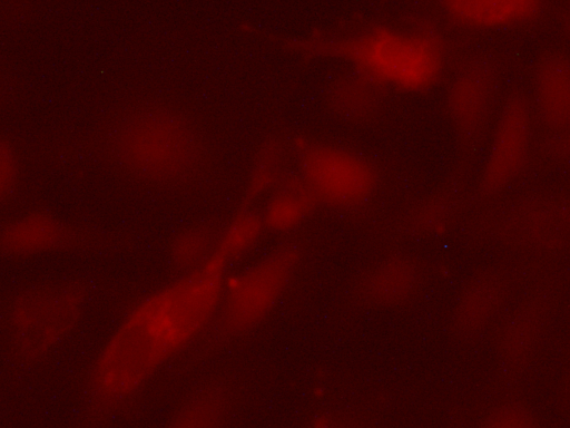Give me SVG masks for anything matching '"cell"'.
I'll list each match as a JSON object with an SVG mask.
<instances>
[{
    "instance_id": "6da1fadb",
    "label": "cell",
    "mask_w": 570,
    "mask_h": 428,
    "mask_svg": "<svg viewBox=\"0 0 570 428\" xmlns=\"http://www.w3.org/2000/svg\"><path fill=\"white\" fill-rule=\"evenodd\" d=\"M230 270L215 252L200 268L176 274L124 313L83 373L81 426L120 417L165 366L197 347L213 323Z\"/></svg>"
},
{
    "instance_id": "7a4b0ae2",
    "label": "cell",
    "mask_w": 570,
    "mask_h": 428,
    "mask_svg": "<svg viewBox=\"0 0 570 428\" xmlns=\"http://www.w3.org/2000/svg\"><path fill=\"white\" fill-rule=\"evenodd\" d=\"M105 150L124 174L140 183L179 187L206 171L208 144L194 121L160 103H142L117 116L105 135Z\"/></svg>"
},
{
    "instance_id": "3957f363",
    "label": "cell",
    "mask_w": 570,
    "mask_h": 428,
    "mask_svg": "<svg viewBox=\"0 0 570 428\" xmlns=\"http://www.w3.org/2000/svg\"><path fill=\"white\" fill-rule=\"evenodd\" d=\"M91 295L80 278L39 281L18 289L3 309L8 354L19 368L43 363L77 331Z\"/></svg>"
},
{
    "instance_id": "277c9868",
    "label": "cell",
    "mask_w": 570,
    "mask_h": 428,
    "mask_svg": "<svg viewBox=\"0 0 570 428\" xmlns=\"http://www.w3.org/2000/svg\"><path fill=\"white\" fill-rule=\"evenodd\" d=\"M301 251L284 242L226 275L210 328L196 348L210 350L246 337L279 305L294 281Z\"/></svg>"
},
{
    "instance_id": "5b68a950",
    "label": "cell",
    "mask_w": 570,
    "mask_h": 428,
    "mask_svg": "<svg viewBox=\"0 0 570 428\" xmlns=\"http://www.w3.org/2000/svg\"><path fill=\"white\" fill-rule=\"evenodd\" d=\"M338 54L381 85L409 90L429 87L438 79L442 66L441 47L432 37L385 28L340 42Z\"/></svg>"
},
{
    "instance_id": "8992f818",
    "label": "cell",
    "mask_w": 570,
    "mask_h": 428,
    "mask_svg": "<svg viewBox=\"0 0 570 428\" xmlns=\"http://www.w3.org/2000/svg\"><path fill=\"white\" fill-rule=\"evenodd\" d=\"M301 179L315 201L336 206L366 202L379 183L374 165L362 154L326 143H305L298 156Z\"/></svg>"
},
{
    "instance_id": "52a82bcc",
    "label": "cell",
    "mask_w": 570,
    "mask_h": 428,
    "mask_svg": "<svg viewBox=\"0 0 570 428\" xmlns=\"http://www.w3.org/2000/svg\"><path fill=\"white\" fill-rule=\"evenodd\" d=\"M532 109L521 91L509 95L502 106L490 140L479 191L493 196L508 187L521 173L531 144Z\"/></svg>"
},
{
    "instance_id": "ba28073f",
    "label": "cell",
    "mask_w": 570,
    "mask_h": 428,
    "mask_svg": "<svg viewBox=\"0 0 570 428\" xmlns=\"http://www.w3.org/2000/svg\"><path fill=\"white\" fill-rule=\"evenodd\" d=\"M495 69L484 57L462 64L446 94L448 111L461 142L474 145L483 134L494 98Z\"/></svg>"
},
{
    "instance_id": "9c48e42d",
    "label": "cell",
    "mask_w": 570,
    "mask_h": 428,
    "mask_svg": "<svg viewBox=\"0 0 570 428\" xmlns=\"http://www.w3.org/2000/svg\"><path fill=\"white\" fill-rule=\"evenodd\" d=\"M82 242L78 227L46 210L18 214L0 226V255L8 259L69 252Z\"/></svg>"
},
{
    "instance_id": "30bf717a",
    "label": "cell",
    "mask_w": 570,
    "mask_h": 428,
    "mask_svg": "<svg viewBox=\"0 0 570 428\" xmlns=\"http://www.w3.org/2000/svg\"><path fill=\"white\" fill-rule=\"evenodd\" d=\"M568 207L561 201L535 197L515 204L500 218L499 237L507 245L530 252H551L568 237Z\"/></svg>"
},
{
    "instance_id": "8fae6325",
    "label": "cell",
    "mask_w": 570,
    "mask_h": 428,
    "mask_svg": "<svg viewBox=\"0 0 570 428\" xmlns=\"http://www.w3.org/2000/svg\"><path fill=\"white\" fill-rule=\"evenodd\" d=\"M422 280L421 269L413 259L394 254L365 270L353 286V295L364 307L391 309L412 300Z\"/></svg>"
},
{
    "instance_id": "7c38bea8",
    "label": "cell",
    "mask_w": 570,
    "mask_h": 428,
    "mask_svg": "<svg viewBox=\"0 0 570 428\" xmlns=\"http://www.w3.org/2000/svg\"><path fill=\"white\" fill-rule=\"evenodd\" d=\"M234 400L233 383L224 376H212L183 397L163 428H224Z\"/></svg>"
},
{
    "instance_id": "4fadbf2b",
    "label": "cell",
    "mask_w": 570,
    "mask_h": 428,
    "mask_svg": "<svg viewBox=\"0 0 570 428\" xmlns=\"http://www.w3.org/2000/svg\"><path fill=\"white\" fill-rule=\"evenodd\" d=\"M533 97L542 124L554 134H568L570 82L567 54L551 51L538 60L533 72Z\"/></svg>"
},
{
    "instance_id": "5bb4252c",
    "label": "cell",
    "mask_w": 570,
    "mask_h": 428,
    "mask_svg": "<svg viewBox=\"0 0 570 428\" xmlns=\"http://www.w3.org/2000/svg\"><path fill=\"white\" fill-rule=\"evenodd\" d=\"M548 315L546 295L525 300L505 323L498 343V361L504 372L517 374L531 358Z\"/></svg>"
},
{
    "instance_id": "9a60e30c",
    "label": "cell",
    "mask_w": 570,
    "mask_h": 428,
    "mask_svg": "<svg viewBox=\"0 0 570 428\" xmlns=\"http://www.w3.org/2000/svg\"><path fill=\"white\" fill-rule=\"evenodd\" d=\"M508 293L507 278L485 272L472 279L460 293L452 313V328L463 338L480 333L495 317Z\"/></svg>"
},
{
    "instance_id": "2e32d148",
    "label": "cell",
    "mask_w": 570,
    "mask_h": 428,
    "mask_svg": "<svg viewBox=\"0 0 570 428\" xmlns=\"http://www.w3.org/2000/svg\"><path fill=\"white\" fill-rule=\"evenodd\" d=\"M442 10L453 20L478 28H500L524 22L541 11L538 1H445Z\"/></svg>"
},
{
    "instance_id": "e0dca14e",
    "label": "cell",
    "mask_w": 570,
    "mask_h": 428,
    "mask_svg": "<svg viewBox=\"0 0 570 428\" xmlns=\"http://www.w3.org/2000/svg\"><path fill=\"white\" fill-rule=\"evenodd\" d=\"M383 85L354 68L334 80L328 88V104L341 117L366 120L375 115L383 98Z\"/></svg>"
},
{
    "instance_id": "ac0fdd59",
    "label": "cell",
    "mask_w": 570,
    "mask_h": 428,
    "mask_svg": "<svg viewBox=\"0 0 570 428\" xmlns=\"http://www.w3.org/2000/svg\"><path fill=\"white\" fill-rule=\"evenodd\" d=\"M220 228L212 223H194L173 240L169 260L177 274L190 272L205 264L216 252Z\"/></svg>"
},
{
    "instance_id": "d6986e66",
    "label": "cell",
    "mask_w": 570,
    "mask_h": 428,
    "mask_svg": "<svg viewBox=\"0 0 570 428\" xmlns=\"http://www.w3.org/2000/svg\"><path fill=\"white\" fill-rule=\"evenodd\" d=\"M315 203L302 179L294 187H282L261 213L264 226L279 233L291 231L302 223Z\"/></svg>"
},
{
    "instance_id": "ffe728a7",
    "label": "cell",
    "mask_w": 570,
    "mask_h": 428,
    "mask_svg": "<svg viewBox=\"0 0 570 428\" xmlns=\"http://www.w3.org/2000/svg\"><path fill=\"white\" fill-rule=\"evenodd\" d=\"M264 231L261 213L245 208L220 228L216 253L233 270L255 246Z\"/></svg>"
},
{
    "instance_id": "44dd1931",
    "label": "cell",
    "mask_w": 570,
    "mask_h": 428,
    "mask_svg": "<svg viewBox=\"0 0 570 428\" xmlns=\"http://www.w3.org/2000/svg\"><path fill=\"white\" fill-rule=\"evenodd\" d=\"M444 196H436L419 205L406 221L409 230L417 234H435L450 222L453 206Z\"/></svg>"
},
{
    "instance_id": "7402d4cb",
    "label": "cell",
    "mask_w": 570,
    "mask_h": 428,
    "mask_svg": "<svg viewBox=\"0 0 570 428\" xmlns=\"http://www.w3.org/2000/svg\"><path fill=\"white\" fill-rule=\"evenodd\" d=\"M479 428H541V426L528 406L518 401H507L492 408Z\"/></svg>"
},
{
    "instance_id": "603a6c76",
    "label": "cell",
    "mask_w": 570,
    "mask_h": 428,
    "mask_svg": "<svg viewBox=\"0 0 570 428\" xmlns=\"http://www.w3.org/2000/svg\"><path fill=\"white\" fill-rule=\"evenodd\" d=\"M20 177V162L13 145L0 134V205L13 195Z\"/></svg>"
},
{
    "instance_id": "cb8c5ba5",
    "label": "cell",
    "mask_w": 570,
    "mask_h": 428,
    "mask_svg": "<svg viewBox=\"0 0 570 428\" xmlns=\"http://www.w3.org/2000/svg\"><path fill=\"white\" fill-rule=\"evenodd\" d=\"M306 428H363L355 419L343 415H318L313 418Z\"/></svg>"
}]
</instances>
